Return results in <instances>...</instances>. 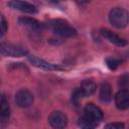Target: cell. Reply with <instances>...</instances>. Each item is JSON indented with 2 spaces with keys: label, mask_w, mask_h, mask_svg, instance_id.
<instances>
[{
  "label": "cell",
  "mask_w": 129,
  "mask_h": 129,
  "mask_svg": "<svg viewBox=\"0 0 129 129\" xmlns=\"http://www.w3.org/2000/svg\"><path fill=\"white\" fill-rule=\"evenodd\" d=\"M84 114L88 116L90 119H92L93 121H96L98 123H100V121L103 119V116H104L103 111L93 103H89L85 106Z\"/></svg>",
  "instance_id": "11"
},
{
  "label": "cell",
  "mask_w": 129,
  "mask_h": 129,
  "mask_svg": "<svg viewBox=\"0 0 129 129\" xmlns=\"http://www.w3.org/2000/svg\"><path fill=\"white\" fill-rule=\"evenodd\" d=\"M15 103L20 108H28L33 103V95L27 89H20L15 94Z\"/></svg>",
  "instance_id": "4"
},
{
  "label": "cell",
  "mask_w": 129,
  "mask_h": 129,
  "mask_svg": "<svg viewBox=\"0 0 129 129\" xmlns=\"http://www.w3.org/2000/svg\"><path fill=\"white\" fill-rule=\"evenodd\" d=\"M78 125L81 128H85V129H91V128H95L99 125L98 122L93 121L92 119H90L88 116H86L85 114L83 116H81L78 120Z\"/></svg>",
  "instance_id": "15"
},
{
  "label": "cell",
  "mask_w": 129,
  "mask_h": 129,
  "mask_svg": "<svg viewBox=\"0 0 129 129\" xmlns=\"http://www.w3.org/2000/svg\"><path fill=\"white\" fill-rule=\"evenodd\" d=\"M100 34L104 38H106L109 42L115 44L116 46L123 47V46H126L128 44V41L125 38L120 37L119 35H117L116 33H114L112 30H110L108 28H101L100 29Z\"/></svg>",
  "instance_id": "7"
},
{
  "label": "cell",
  "mask_w": 129,
  "mask_h": 129,
  "mask_svg": "<svg viewBox=\"0 0 129 129\" xmlns=\"http://www.w3.org/2000/svg\"><path fill=\"white\" fill-rule=\"evenodd\" d=\"M125 125L123 123H120V122H114V123H109L105 126V128L107 129H121V128H124Z\"/></svg>",
  "instance_id": "20"
},
{
  "label": "cell",
  "mask_w": 129,
  "mask_h": 129,
  "mask_svg": "<svg viewBox=\"0 0 129 129\" xmlns=\"http://www.w3.org/2000/svg\"><path fill=\"white\" fill-rule=\"evenodd\" d=\"M48 123L52 128L61 129L68 124V117L61 111H53L48 116Z\"/></svg>",
  "instance_id": "5"
},
{
  "label": "cell",
  "mask_w": 129,
  "mask_h": 129,
  "mask_svg": "<svg viewBox=\"0 0 129 129\" xmlns=\"http://www.w3.org/2000/svg\"><path fill=\"white\" fill-rule=\"evenodd\" d=\"M0 26H1V37H3V36H4V34H5V33H6V31H7V28H8L7 21L5 20V18H4V16H3V15L1 16Z\"/></svg>",
  "instance_id": "19"
},
{
  "label": "cell",
  "mask_w": 129,
  "mask_h": 129,
  "mask_svg": "<svg viewBox=\"0 0 129 129\" xmlns=\"http://www.w3.org/2000/svg\"><path fill=\"white\" fill-rule=\"evenodd\" d=\"M48 25L52 32L60 37H75L78 34L77 30L63 19H52Z\"/></svg>",
  "instance_id": "1"
},
{
  "label": "cell",
  "mask_w": 129,
  "mask_h": 129,
  "mask_svg": "<svg viewBox=\"0 0 129 129\" xmlns=\"http://www.w3.org/2000/svg\"><path fill=\"white\" fill-rule=\"evenodd\" d=\"M49 3H52V4H57V3H59V2H61V1H63V0H47Z\"/></svg>",
  "instance_id": "22"
},
{
  "label": "cell",
  "mask_w": 129,
  "mask_h": 129,
  "mask_svg": "<svg viewBox=\"0 0 129 129\" xmlns=\"http://www.w3.org/2000/svg\"><path fill=\"white\" fill-rule=\"evenodd\" d=\"M0 51L2 55L10 56V57H21L28 54L27 48L16 45V44H12V43H5V42H2L0 44Z\"/></svg>",
  "instance_id": "3"
},
{
  "label": "cell",
  "mask_w": 129,
  "mask_h": 129,
  "mask_svg": "<svg viewBox=\"0 0 129 129\" xmlns=\"http://www.w3.org/2000/svg\"><path fill=\"white\" fill-rule=\"evenodd\" d=\"M97 86L92 80H84L80 85V90L84 97H90L96 92Z\"/></svg>",
  "instance_id": "13"
},
{
  "label": "cell",
  "mask_w": 129,
  "mask_h": 129,
  "mask_svg": "<svg viewBox=\"0 0 129 129\" xmlns=\"http://www.w3.org/2000/svg\"><path fill=\"white\" fill-rule=\"evenodd\" d=\"M27 58H28L29 62L32 66H34L36 68H39V69H42V70H45V71H58V70H61V68L58 64L47 62L44 59H41L38 56L33 55V54L32 55H28Z\"/></svg>",
  "instance_id": "8"
},
{
  "label": "cell",
  "mask_w": 129,
  "mask_h": 129,
  "mask_svg": "<svg viewBox=\"0 0 129 129\" xmlns=\"http://www.w3.org/2000/svg\"><path fill=\"white\" fill-rule=\"evenodd\" d=\"M99 99L103 103H109L112 100V88L108 82H103L99 90Z\"/></svg>",
  "instance_id": "12"
},
{
  "label": "cell",
  "mask_w": 129,
  "mask_h": 129,
  "mask_svg": "<svg viewBox=\"0 0 129 129\" xmlns=\"http://www.w3.org/2000/svg\"><path fill=\"white\" fill-rule=\"evenodd\" d=\"M122 59L116 56H109L106 58V64L110 70H116L121 63H122Z\"/></svg>",
  "instance_id": "16"
},
{
  "label": "cell",
  "mask_w": 129,
  "mask_h": 129,
  "mask_svg": "<svg viewBox=\"0 0 129 129\" xmlns=\"http://www.w3.org/2000/svg\"><path fill=\"white\" fill-rule=\"evenodd\" d=\"M18 23L21 26H24L30 30L33 31H41L44 28V24L40 21H38L35 18L31 17H26V16H21L18 18Z\"/></svg>",
  "instance_id": "10"
},
{
  "label": "cell",
  "mask_w": 129,
  "mask_h": 129,
  "mask_svg": "<svg viewBox=\"0 0 129 129\" xmlns=\"http://www.w3.org/2000/svg\"><path fill=\"white\" fill-rule=\"evenodd\" d=\"M118 85L121 89H128L129 87V74H124L119 78Z\"/></svg>",
  "instance_id": "18"
},
{
  "label": "cell",
  "mask_w": 129,
  "mask_h": 129,
  "mask_svg": "<svg viewBox=\"0 0 129 129\" xmlns=\"http://www.w3.org/2000/svg\"><path fill=\"white\" fill-rule=\"evenodd\" d=\"M8 6L14 10H18V11L29 13V14H34L37 12L36 6H34L33 4L29 2L22 1V0H10L8 2Z\"/></svg>",
  "instance_id": "6"
},
{
  "label": "cell",
  "mask_w": 129,
  "mask_h": 129,
  "mask_svg": "<svg viewBox=\"0 0 129 129\" xmlns=\"http://www.w3.org/2000/svg\"><path fill=\"white\" fill-rule=\"evenodd\" d=\"M109 21L115 28H125L129 23V12L122 7H114L109 12Z\"/></svg>",
  "instance_id": "2"
},
{
  "label": "cell",
  "mask_w": 129,
  "mask_h": 129,
  "mask_svg": "<svg viewBox=\"0 0 129 129\" xmlns=\"http://www.w3.org/2000/svg\"><path fill=\"white\" fill-rule=\"evenodd\" d=\"M90 1H91V0H76L77 4H78V5H80V6L86 5V4H88V3L90 2Z\"/></svg>",
  "instance_id": "21"
},
{
  "label": "cell",
  "mask_w": 129,
  "mask_h": 129,
  "mask_svg": "<svg viewBox=\"0 0 129 129\" xmlns=\"http://www.w3.org/2000/svg\"><path fill=\"white\" fill-rule=\"evenodd\" d=\"M82 98H84V96H83V94H82L80 88L75 89L74 92L72 93V102L77 106V105L80 103V101H81Z\"/></svg>",
  "instance_id": "17"
},
{
  "label": "cell",
  "mask_w": 129,
  "mask_h": 129,
  "mask_svg": "<svg viewBox=\"0 0 129 129\" xmlns=\"http://www.w3.org/2000/svg\"><path fill=\"white\" fill-rule=\"evenodd\" d=\"M114 102L119 110H126L129 108V91L127 89H120L114 96Z\"/></svg>",
  "instance_id": "9"
},
{
  "label": "cell",
  "mask_w": 129,
  "mask_h": 129,
  "mask_svg": "<svg viewBox=\"0 0 129 129\" xmlns=\"http://www.w3.org/2000/svg\"><path fill=\"white\" fill-rule=\"evenodd\" d=\"M10 116V106L8 103V100L4 95H2L1 100H0V119L1 123L3 124L4 122H7Z\"/></svg>",
  "instance_id": "14"
}]
</instances>
